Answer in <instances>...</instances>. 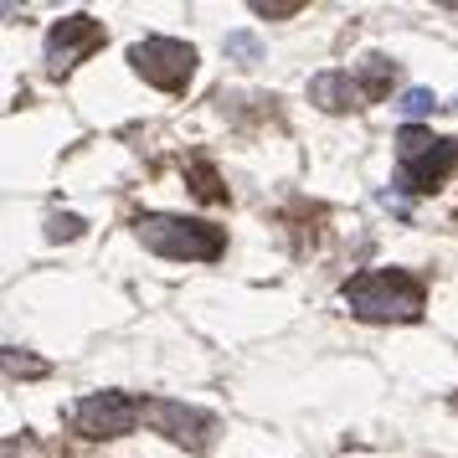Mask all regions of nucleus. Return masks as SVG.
Listing matches in <instances>:
<instances>
[{"label":"nucleus","instance_id":"1","mask_svg":"<svg viewBox=\"0 0 458 458\" xmlns=\"http://www.w3.org/2000/svg\"><path fill=\"white\" fill-rule=\"evenodd\" d=\"M340 304L366 325H412L428 310V289L407 268H366L340 284Z\"/></svg>","mask_w":458,"mask_h":458},{"label":"nucleus","instance_id":"2","mask_svg":"<svg viewBox=\"0 0 458 458\" xmlns=\"http://www.w3.org/2000/svg\"><path fill=\"white\" fill-rule=\"evenodd\" d=\"M134 237L145 242L155 258H175V263H216L227 252V232L211 222H191V216H170V211H145L134 216Z\"/></svg>","mask_w":458,"mask_h":458},{"label":"nucleus","instance_id":"3","mask_svg":"<svg viewBox=\"0 0 458 458\" xmlns=\"http://www.w3.org/2000/svg\"><path fill=\"white\" fill-rule=\"evenodd\" d=\"M458 170V140H437L433 129L407 124L396 134V186L428 196Z\"/></svg>","mask_w":458,"mask_h":458},{"label":"nucleus","instance_id":"4","mask_svg":"<svg viewBox=\"0 0 458 458\" xmlns=\"http://www.w3.org/2000/svg\"><path fill=\"white\" fill-rule=\"evenodd\" d=\"M129 67L160 93H186V83L196 78V47L175 37H140L129 47Z\"/></svg>","mask_w":458,"mask_h":458},{"label":"nucleus","instance_id":"5","mask_svg":"<svg viewBox=\"0 0 458 458\" xmlns=\"http://www.w3.org/2000/svg\"><path fill=\"white\" fill-rule=\"evenodd\" d=\"M140 407H145L149 428L160 437H170L175 448H186V454H207L211 437H216V417L201 412V407H186V402H175V396H145Z\"/></svg>","mask_w":458,"mask_h":458},{"label":"nucleus","instance_id":"6","mask_svg":"<svg viewBox=\"0 0 458 458\" xmlns=\"http://www.w3.org/2000/svg\"><path fill=\"white\" fill-rule=\"evenodd\" d=\"M67 422H72V433H83V437H124L145 422V407L124 392H93L67 407Z\"/></svg>","mask_w":458,"mask_h":458},{"label":"nucleus","instance_id":"7","mask_svg":"<svg viewBox=\"0 0 458 458\" xmlns=\"http://www.w3.org/2000/svg\"><path fill=\"white\" fill-rule=\"evenodd\" d=\"M108 42V31H104V21H93V16H63V21L47 31V72L52 78H67L78 63H88L98 47Z\"/></svg>","mask_w":458,"mask_h":458},{"label":"nucleus","instance_id":"8","mask_svg":"<svg viewBox=\"0 0 458 458\" xmlns=\"http://www.w3.org/2000/svg\"><path fill=\"white\" fill-rule=\"evenodd\" d=\"M310 104L325 108V114H351V108H366V88L355 78V67H330V72H314L310 78Z\"/></svg>","mask_w":458,"mask_h":458},{"label":"nucleus","instance_id":"9","mask_svg":"<svg viewBox=\"0 0 458 458\" xmlns=\"http://www.w3.org/2000/svg\"><path fill=\"white\" fill-rule=\"evenodd\" d=\"M355 78H360V88H366V98L381 104V98L392 93V83H396V63L392 57H381V52H366V57L355 63Z\"/></svg>","mask_w":458,"mask_h":458},{"label":"nucleus","instance_id":"10","mask_svg":"<svg viewBox=\"0 0 458 458\" xmlns=\"http://www.w3.org/2000/svg\"><path fill=\"white\" fill-rule=\"evenodd\" d=\"M186 181H191V191H196L201 201H227V186H222V175H216L207 160H191V165H186Z\"/></svg>","mask_w":458,"mask_h":458},{"label":"nucleus","instance_id":"11","mask_svg":"<svg viewBox=\"0 0 458 458\" xmlns=\"http://www.w3.org/2000/svg\"><path fill=\"white\" fill-rule=\"evenodd\" d=\"M222 52H227V57H237V63H263V42H258L252 31H227Z\"/></svg>","mask_w":458,"mask_h":458},{"label":"nucleus","instance_id":"12","mask_svg":"<svg viewBox=\"0 0 458 458\" xmlns=\"http://www.w3.org/2000/svg\"><path fill=\"white\" fill-rule=\"evenodd\" d=\"M72 237H83V216L52 211V216H47V242H72Z\"/></svg>","mask_w":458,"mask_h":458},{"label":"nucleus","instance_id":"13","mask_svg":"<svg viewBox=\"0 0 458 458\" xmlns=\"http://www.w3.org/2000/svg\"><path fill=\"white\" fill-rule=\"evenodd\" d=\"M5 376H47V360H31L26 351H16V345H5Z\"/></svg>","mask_w":458,"mask_h":458},{"label":"nucleus","instance_id":"14","mask_svg":"<svg viewBox=\"0 0 458 458\" xmlns=\"http://www.w3.org/2000/svg\"><path fill=\"white\" fill-rule=\"evenodd\" d=\"M433 108H437L433 88H407V93H402V114H407V119H428Z\"/></svg>","mask_w":458,"mask_h":458},{"label":"nucleus","instance_id":"15","mask_svg":"<svg viewBox=\"0 0 458 458\" xmlns=\"http://www.w3.org/2000/svg\"><path fill=\"white\" fill-rule=\"evenodd\" d=\"M299 11H304V0H252V16H268V21H284Z\"/></svg>","mask_w":458,"mask_h":458},{"label":"nucleus","instance_id":"16","mask_svg":"<svg viewBox=\"0 0 458 458\" xmlns=\"http://www.w3.org/2000/svg\"><path fill=\"white\" fill-rule=\"evenodd\" d=\"M454 407H458V396H454Z\"/></svg>","mask_w":458,"mask_h":458},{"label":"nucleus","instance_id":"17","mask_svg":"<svg viewBox=\"0 0 458 458\" xmlns=\"http://www.w3.org/2000/svg\"><path fill=\"white\" fill-rule=\"evenodd\" d=\"M454 108H458V104H454Z\"/></svg>","mask_w":458,"mask_h":458}]
</instances>
